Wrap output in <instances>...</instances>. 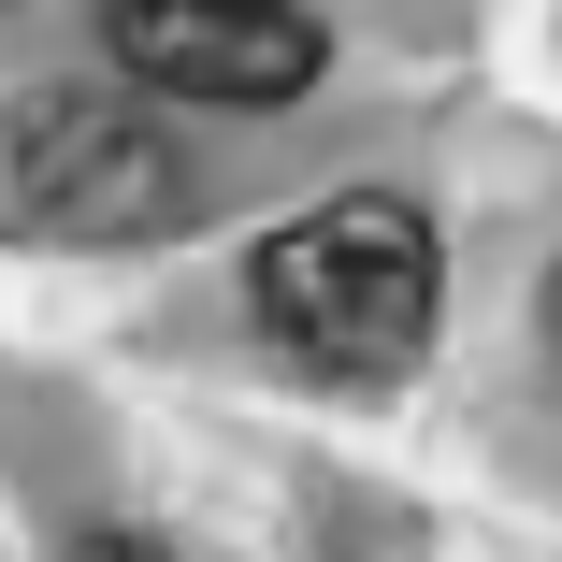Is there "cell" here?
Here are the masks:
<instances>
[{
    "label": "cell",
    "mask_w": 562,
    "mask_h": 562,
    "mask_svg": "<svg viewBox=\"0 0 562 562\" xmlns=\"http://www.w3.org/2000/svg\"><path fill=\"white\" fill-rule=\"evenodd\" d=\"M246 303L260 331L331 375V390H375L432 347V317H447V246H432V216L390 202V188H347V202H303L289 232H260L246 260Z\"/></svg>",
    "instance_id": "6da1fadb"
},
{
    "label": "cell",
    "mask_w": 562,
    "mask_h": 562,
    "mask_svg": "<svg viewBox=\"0 0 562 562\" xmlns=\"http://www.w3.org/2000/svg\"><path fill=\"white\" fill-rule=\"evenodd\" d=\"M101 58L159 101H216V116H274L331 72V30L303 0H101Z\"/></svg>",
    "instance_id": "7a4b0ae2"
},
{
    "label": "cell",
    "mask_w": 562,
    "mask_h": 562,
    "mask_svg": "<svg viewBox=\"0 0 562 562\" xmlns=\"http://www.w3.org/2000/svg\"><path fill=\"white\" fill-rule=\"evenodd\" d=\"M15 188L58 216V232H173L188 216V159L159 116L131 101H44L15 131Z\"/></svg>",
    "instance_id": "3957f363"
},
{
    "label": "cell",
    "mask_w": 562,
    "mask_h": 562,
    "mask_svg": "<svg viewBox=\"0 0 562 562\" xmlns=\"http://www.w3.org/2000/svg\"><path fill=\"white\" fill-rule=\"evenodd\" d=\"M72 562H159V548H145V533H87Z\"/></svg>",
    "instance_id": "277c9868"
},
{
    "label": "cell",
    "mask_w": 562,
    "mask_h": 562,
    "mask_svg": "<svg viewBox=\"0 0 562 562\" xmlns=\"http://www.w3.org/2000/svg\"><path fill=\"white\" fill-rule=\"evenodd\" d=\"M548 347H562V274H548Z\"/></svg>",
    "instance_id": "5b68a950"
}]
</instances>
